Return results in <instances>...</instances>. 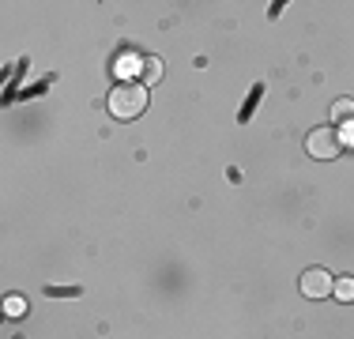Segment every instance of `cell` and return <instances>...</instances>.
<instances>
[{"label":"cell","mask_w":354,"mask_h":339,"mask_svg":"<svg viewBox=\"0 0 354 339\" xmlns=\"http://www.w3.org/2000/svg\"><path fill=\"white\" fill-rule=\"evenodd\" d=\"M332 286H335L332 271H324V268H309V271H301L298 291L306 294V298H313V302H324L328 294H332Z\"/></svg>","instance_id":"obj_2"},{"label":"cell","mask_w":354,"mask_h":339,"mask_svg":"<svg viewBox=\"0 0 354 339\" xmlns=\"http://www.w3.org/2000/svg\"><path fill=\"white\" fill-rule=\"evenodd\" d=\"M332 294H335L339 302H354V279H335Z\"/></svg>","instance_id":"obj_6"},{"label":"cell","mask_w":354,"mask_h":339,"mask_svg":"<svg viewBox=\"0 0 354 339\" xmlns=\"http://www.w3.org/2000/svg\"><path fill=\"white\" fill-rule=\"evenodd\" d=\"M354 117V98H335L332 102V121H347Z\"/></svg>","instance_id":"obj_5"},{"label":"cell","mask_w":354,"mask_h":339,"mask_svg":"<svg viewBox=\"0 0 354 339\" xmlns=\"http://www.w3.org/2000/svg\"><path fill=\"white\" fill-rule=\"evenodd\" d=\"M339 147H343V140H339V132H335V129H313L306 136V151L313 158H335V155H339Z\"/></svg>","instance_id":"obj_3"},{"label":"cell","mask_w":354,"mask_h":339,"mask_svg":"<svg viewBox=\"0 0 354 339\" xmlns=\"http://www.w3.org/2000/svg\"><path fill=\"white\" fill-rule=\"evenodd\" d=\"M109 113L117 121H136V117L147 109V83H117L109 91Z\"/></svg>","instance_id":"obj_1"},{"label":"cell","mask_w":354,"mask_h":339,"mask_svg":"<svg viewBox=\"0 0 354 339\" xmlns=\"http://www.w3.org/2000/svg\"><path fill=\"white\" fill-rule=\"evenodd\" d=\"M140 80L147 83V87H155V83L162 80V61H158V57H143L140 61Z\"/></svg>","instance_id":"obj_4"},{"label":"cell","mask_w":354,"mask_h":339,"mask_svg":"<svg viewBox=\"0 0 354 339\" xmlns=\"http://www.w3.org/2000/svg\"><path fill=\"white\" fill-rule=\"evenodd\" d=\"M8 317H19V313H27V298H19V294H15V298H8Z\"/></svg>","instance_id":"obj_7"}]
</instances>
